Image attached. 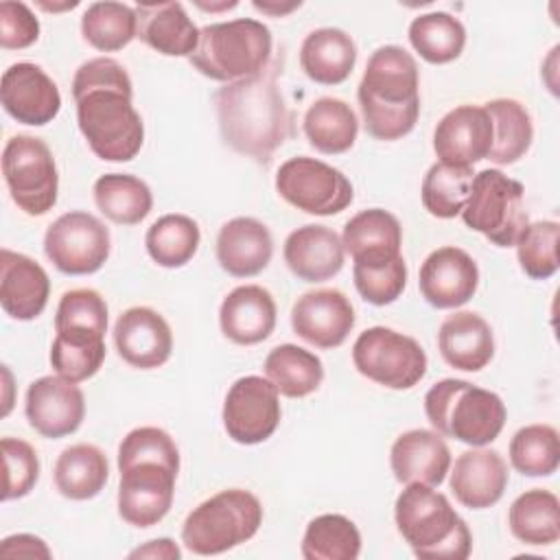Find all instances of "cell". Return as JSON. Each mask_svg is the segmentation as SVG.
I'll list each match as a JSON object with an SVG mask.
<instances>
[{
    "label": "cell",
    "mask_w": 560,
    "mask_h": 560,
    "mask_svg": "<svg viewBox=\"0 0 560 560\" xmlns=\"http://www.w3.org/2000/svg\"><path fill=\"white\" fill-rule=\"evenodd\" d=\"M252 4H254L256 11H260V13H265V15H273V18H284V15H289L291 11H295V9L302 7L300 0H298V2H260V0H254Z\"/></svg>",
    "instance_id": "cell-52"
},
{
    "label": "cell",
    "mask_w": 560,
    "mask_h": 560,
    "mask_svg": "<svg viewBox=\"0 0 560 560\" xmlns=\"http://www.w3.org/2000/svg\"><path fill=\"white\" fill-rule=\"evenodd\" d=\"M37 7L39 9H44V11H68V9H74V7H79V2L77 0H72V2H66V4H50V2H44V0H37Z\"/></svg>",
    "instance_id": "cell-53"
},
{
    "label": "cell",
    "mask_w": 560,
    "mask_h": 560,
    "mask_svg": "<svg viewBox=\"0 0 560 560\" xmlns=\"http://www.w3.org/2000/svg\"><path fill=\"white\" fill-rule=\"evenodd\" d=\"M492 120V147L486 160L510 166L532 147L534 122L527 107L516 98H492L483 103Z\"/></svg>",
    "instance_id": "cell-34"
},
{
    "label": "cell",
    "mask_w": 560,
    "mask_h": 560,
    "mask_svg": "<svg viewBox=\"0 0 560 560\" xmlns=\"http://www.w3.org/2000/svg\"><path fill=\"white\" fill-rule=\"evenodd\" d=\"M262 503L243 488H228L201 501L182 523V542L197 556L225 553L256 536Z\"/></svg>",
    "instance_id": "cell-7"
},
{
    "label": "cell",
    "mask_w": 560,
    "mask_h": 560,
    "mask_svg": "<svg viewBox=\"0 0 560 560\" xmlns=\"http://www.w3.org/2000/svg\"><path fill=\"white\" fill-rule=\"evenodd\" d=\"M341 243L354 265L383 267L402 256V228L392 212L368 208L346 221Z\"/></svg>",
    "instance_id": "cell-27"
},
{
    "label": "cell",
    "mask_w": 560,
    "mask_h": 560,
    "mask_svg": "<svg viewBox=\"0 0 560 560\" xmlns=\"http://www.w3.org/2000/svg\"><path fill=\"white\" fill-rule=\"evenodd\" d=\"M136 37L164 57H190L199 44V28L182 2H138Z\"/></svg>",
    "instance_id": "cell-28"
},
{
    "label": "cell",
    "mask_w": 560,
    "mask_h": 560,
    "mask_svg": "<svg viewBox=\"0 0 560 560\" xmlns=\"http://www.w3.org/2000/svg\"><path fill=\"white\" fill-rule=\"evenodd\" d=\"M0 103L13 120L44 127L57 118L61 94L44 68L31 61H18L2 72Z\"/></svg>",
    "instance_id": "cell-17"
},
{
    "label": "cell",
    "mask_w": 560,
    "mask_h": 560,
    "mask_svg": "<svg viewBox=\"0 0 560 560\" xmlns=\"http://www.w3.org/2000/svg\"><path fill=\"white\" fill-rule=\"evenodd\" d=\"M363 127L376 140H400L420 116V70L411 52L387 44L376 48L357 90Z\"/></svg>",
    "instance_id": "cell-3"
},
{
    "label": "cell",
    "mask_w": 560,
    "mask_h": 560,
    "mask_svg": "<svg viewBox=\"0 0 560 560\" xmlns=\"http://www.w3.org/2000/svg\"><path fill=\"white\" fill-rule=\"evenodd\" d=\"M50 298V278L46 269L31 256L0 249V304L2 311L18 319L31 322L39 317Z\"/></svg>",
    "instance_id": "cell-22"
},
{
    "label": "cell",
    "mask_w": 560,
    "mask_h": 560,
    "mask_svg": "<svg viewBox=\"0 0 560 560\" xmlns=\"http://www.w3.org/2000/svg\"><path fill=\"white\" fill-rule=\"evenodd\" d=\"M109 479L107 455L94 444L66 446L52 468V481L61 497L72 501L94 499Z\"/></svg>",
    "instance_id": "cell-31"
},
{
    "label": "cell",
    "mask_w": 560,
    "mask_h": 560,
    "mask_svg": "<svg viewBox=\"0 0 560 560\" xmlns=\"http://www.w3.org/2000/svg\"><path fill=\"white\" fill-rule=\"evenodd\" d=\"M278 70L225 83L214 94L223 142L258 164H269L276 149L293 136V114L280 92Z\"/></svg>",
    "instance_id": "cell-2"
},
{
    "label": "cell",
    "mask_w": 560,
    "mask_h": 560,
    "mask_svg": "<svg viewBox=\"0 0 560 560\" xmlns=\"http://www.w3.org/2000/svg\"><path fill=\"white\" fill-rule=\"evenodd\" d=\"M238 2H221V4H203V2H197L199 9H206V11H219V9H234Z\"/></svg>",
    "instance_id": "cell-54"
},
{
    "label": "cell",
    "mask_w": 560,
    "mask_h": 560,
    "mask_svg": "<svg viewBox=\"0 0 560 560\" xmlns=\"http://www.w3.org/2000/svg\"><path fill=\"white\" fill-rule=\"evenodd\" d=\"M109 252V230L85 210H70L57 217L44 234L46 258L66 276L96 273L107 262Z\"/></svg>",
    "instance_id": "cell-12"
},
{
    "label": "cell",
    "mask_w": 560,
    "mask_h": 560,
    "mask_svg": "<svg viewBox=\"0 0 560 560\" xmlns=\"http://www.w3.org/2000/svg\"><path fill=\"white\" fill-rule=\"evenodd\" d=\"M352 278L357 293L365 302L374 306H387L396 302L407 287V262L400 256L383 267L352 265Z\"/></svg>",
    "instance_id": "cell-47"
},
{
    "label": "cell",
    "mask_w": 560,
    "mask_h": 560,
    "mask_svg": "<svg viewBox=\"0 0 560 560\" xmlns=\"http://www.w3.org/2000/svg\"><path fill=\"white\" fill-rule=\"evenodd\" d=\"M407 37L413 50L427 63H433V66H444L455 61L466 46L464 24L446 11H431L413 18L409 24Z\"/></svg>",
    "instance_id": "cell-38"
},
{
    "label": "cell",
    "mask_w": 560,
    "mask_h": 560,
    "mask_svg": "<svg viewBox=\"0 0 560 560\" xmlns=\"http://www.w3.org/2000/svg\"><path fill=\"white\" fill-rule=\"evenodd\" d=\"M510 464L523 477H549L560 464V438L551 424L521 427L510 440Z\"/></svg>",
    "instance_id": "cell-42"
},
{
    "label": "cell",
    "mask_w": 560,
    "mask_h": 560,
    "mask_svg": "<svg viewBox=\"0 0 560 560\" xmlns=\"http://www.w3.org/2000/svg\"><path fill=\"white\" fill-rule=\"evenodd\" d=\"M92 192L98 212L118 225H138L153 208V195L147 182L129 173L101 175Z\"/></svg>",
    "instance_id": "cell-35"
},
{
    "label": "cell",
    "mask_w": 560,
    "mask_h": 560,
    "mask_svg": "<svg viewBox=\"0 0 560 560\" xmlns=\"http://www.w3.org/2000/svg\"><path fill=\"white\" fill-rule=\"evenodd\" d=\"M129 558H162V560H179L182 558V551L179 547L175 545V540L171 538H155V540H149L147 545L133 549L129 553Z\"/></svg>",
    "instance_id": "cell-51"
},
{
    "label": "cell",
    "mask_w": 560,
    "mask_h": 560,
    "mask_svg": "<svg viewBox=\"0 0 560 560\" xmlns=\"http://www.w3.org/2000/svg\"><path fill=\"white\" fill-rule=\"evenodd\" d=\"M357 63L354 39L335 26L311 31L300 46V68L319 85L343 83Z\"/></svg>",
    "instance_id": "cell-30"
},
{
    "label": "cell",
    "mask_w": 560,
    "mask_h": 560,
    "mask_svg": "<svg viewBox=\"0 0 560 560\" xmlns=\"http://www.w3.org/2000/svg\"><path fill=\"white\" fill-rule=\"evenodd\" d=\"M357 322L354 306L339 289H313L302 293L291 308V328L306 343L339 348Z\"/></svg>",
    "instance_id": "cell-16"
},
{
    "label": "cell",
    "mask_w": 560,
    "mask_h": 560,
    "mask_svg": "<svg viewBox=\"0 0 560 560\" xmlns=\"http://www.w3.org/2000/svg\"><path fill=\"white\" fill-rule=\"evenodd\" d=\"M136 9L122 2H92L81 15L83 39L101 52L122 50L131 44V39H136Z\"/></svg>",
    "instance_id": "cell-40"
},
{
    "label": "cell",
    "mask_w": 560,
    "mask_h": 560,
    "mask_svg": "<svg viewBox=\"0 0 560 560\" xmlns=\"http://www.w3.org/2000/svg\"><path fill=\"white\" fill-rule=\"evenodd\" d=\"M2 466L4 486L2 501L26 497L39 479V457L37 451L22 438H2Z\"/></svg>",
    "instance_id": "cell-46"
},
{
    "label": "cell",
    "mask_w": 560,
    "mask_h": 560,
    "mask_svg": "<svg viewBox=\"0 0 560 560\" xmlns=\"http://www.w3.org/2000/svg\"><path fill=\"white\" fill-rule=\"evenodd\" d=\"M308 144L324 155H339L352 149L359 136L354 109L335 96L313 101L302 120Z\"/></svg>",
    "instance_id": "cell-32"
},
{
    "label": "cell",
    "mask_w": 560,
    "mask_h": 560,
    "mask_svg": "<svg viewBox=\"0 0 560 560\" xmlns=\"http://www.w3.org/2000/svg\"><path fill=\"white\" fill-rule=\"evenodd\" d=\"M273 37L256 18H236L199 28V44L188 57L192 68L221 83L249 79L269 68Z\"/></svg>",
    "instance_id": "cell-6"
},
{
    "label": "cell",
    "mask_w": 560,
    "mask_h": 560,
    "mask_svg": "<svg viewBox=\"0 0 560 560\" xmlns=\"http://www.w3.org/2000/svg\"><path fill=\"white\" fill-rule=\"evenodd\" d=\"M389 466L398 483H424L435 488L451 470V451L438 431L409 429L394 440Z\"/></svg>",
    "instance_id": "cell-24"
},
{
    "label": "cell",
    "mask_w": 560,
    "mask_h": 560,
    "mask_svg": "<svg viewBox=\"0 0 560 560\" xmlns=\"http://www.w3.org/2000/svg\"><path fill=\"white\" fill-rule=\"evenodd\" d=\"M114 346L127 365L155 370L171 359L173 332L155 308L131 306L114 324Z\"/></svg>",
    "instance_id": "cell-20"
},
{
    "label": "cell",
    "mask_w": 560,
    "mask_h": 560,
    "mask_svg": "<svg viewBox=\"0 0 560 560\" xmlns=\"http://www.w3.org/2000/svg\"><path fill=\"white\" fill-rule=\"evenodd\" d=\"M276 300L260 284L232 289L219 306V326L225 339L236 346H256L276 328Z\"/></svg>",
    "instance_id": "cell-26"
},
{
    "label": "cell",
    "mask_w": 560,
    "mask_h": 560,
    "mask_svg": "<svg viewBox=\"0 0 560 560\" xmlns=\"http://www.w3.org/2000/svg\"><path fill=\"white\" fill-rule=\"evenodd\" d=\"M300 551L304 560H357L361 532L343 514H319L306 525Z\"/></svg>",
    "instance_id": "cell-39"
},
{
    "label": "cell",
    "mask_w": 560,
    "mask_h": 560,
    "mask_svg": "<svg viewBox=\"0 0 560 560\" xmlns=\"http://www.w3.org/2000/svg\"><path fill=\"white\" fill-rule=\"evenodd\" d=\"M105 337L79 335V332H57L50 346V365L55 374L83 383L92 378L105 361Z\"/></svg>",
    "instance_id": "cell-43"
},
{
    "label": "cell",
    "mask_w": 560,
    "mask_h": 560,
    "mask_svg": "<svg viewBox=\"0 0 560 560\" xmlns=\"http://www.w3.org/2000/svg\"><path fill=\"white\" fill-rule=\"evenodd\" d=\"M424 413L433 431L468 446H488L505 427L508 409L497 392L462 378H442L424 394Z\"/></svg>",
    "instance_id": "cell-5"
},
{
    "label": "cell",
    "mask_w": 560,
    "mask_h": 560,
    "mask_svg": "<svg viewBox=\"0 0 560 560\" xmlns=\"http://www.w3.org/2000/svg\"><path fill=\"white\" fill-rule=\"evenodd\" d=\"M438 350L451 368L479 372L494 357V335L479 313L455 311L440 324Z\"/></svg>",
    "instance_id": "cell-29"
},
{
    "label": "cell",
    "mask_w": 560,
    "mask_h": 560,
    "mask_svg": "<svg viewBox=\"0 0 560 560\" xmlns=\"http://www.w3.org/2000/svg\"><path fill=\"white\" fill-rule=\"evenodd\" d=\"M39 39V20L28 4L15 0L0 2V46L22 50Z\"/></svg>",
    "instance_id": "cell-49"
},
{
    "label": "cell",
    "mask_w": 560,
    "mask_h": 560,
    "mask_svg": "<svg viewBox=\"0 0 560 560\" xmlns=\"http://www.w3.org/2000/svg\"><path fill=\"white\" fill-rule=\"evenodd\" d=\"M219 267L234 278L258 276L273 256L269 228L254 217H234L221 225L214 245Z\"/></svg>",
    "instance_id": "cell-25"
},
{
    "label": "cell",
    "mask_w": 560,
    "mask_h": 560,
    "mask_svg": "<svg viewBox=\"0 0 560 560\" xmlns=\"http://www.w3.org/2000/svg\"><path fill=\"white\" fill-rule=\"evenodd\" d=\"M558 221H534L523 228L514 247L525 276L532 280H547L558 271Z\"/></svg>",
    "instance_id": "cell-45"
},
{
    "label": "cell",
    "mask_w": 560,
    "mask_h": 560,
    "mask_svg": "<svg viewBox=\"0 0 560 560\" xmlns=\"http://www.w3.org/2000/svg\"><path fill=\"white\" fill-rule=\"evenodd\" d=\"M118 516L140 529L158 525L173 505L179 470L164 462L136 459L118 466Z\"/></svg>",
    "instance_id": "cell-13"
},
{
    "label": "cell",
    "mask_w": 560,
    "mask_h": 560,
    "mask_svg": "<svg viewBox=\"0 0 560 560\" xmlns=\"http://www.w3.org/2000/svg\"><path fill=\"white\" fill-rule=\"evenodd\" d=\"M262 370L278 394L287 398H304L313 394L324 381L322 359L295 343H280L271 348L265 357Z\"/></svg>",
    "instance_id": "cell-36"
},
{
    "label": "cell",
    "mask_w": 560,
    "mask_h": 560,
    "mask_svg": "<svg viewBox=\"0 0 560 560\" xmlns=\"http://www.w3.org/2000/svg\"><path fill=\"white\" fill-rule=\"evenodd\" d=\"M479 287V267L475 258L455 245L433 249L418 273V289L433 308H459Z\"/></svg>",
    "instance_id": "cell-18"
},
{
    "label": "cell",
    "mask_w": 560,
    "mask_h": 560,
    "mask_svg": "<svg viewBox=\"0 0 560 560\" xmlns=\"http://www.w3.org/2000/svg\"><path fill=\"white\" fill-rule=\"evenodd\" d=\"M0 556L2 558H42V560L52 558L48 545L39 536H33V534L7 536L0 542Z\"/></svg>",
    "instance_id": "cell-50"
},
{
    "label": "cell",
    "mask_w": 560,
    "mask_h": 560,
    "mask_svg": "<svg viewBox=\"0 0 560 560\" xmlns=\"http://www.w3.org/2000/svg\"><path fill=\"white\" fill-rule=\"evenodd\" d=\"M201 243V230L188 214H164L153 221L144 234V247L151 260L164 269H179L192 260Z\"/></svg>",
    "instance_id": "cell-37"
},
{
    "label": "cell",
    "mask_w": 560,
    "mask_h": 560,
    "mask_svg": "<svg viewBox=\"0 0 560 560\" xmlns=\"http://www.w3.org/2000/svg\"><path fill=\"white\" fill-rule=\"evenodd\" d=\"M508 525L516 540L540 547L560 538V501L551 490L532 488L518 494L508 510Z\"/></svg>",
    "instance_id": "cell-33"
},
{
    "label": "cell",
    "mask_w": 560,
    "mask_h": 560,
    "mask_svg": "<svg viewBox=\"0 0 560 560\" xmlns=\"http://www.w3.org/2000/svg\"><path fill=\"white\" fill-rule=\"evenodd\" d=\"M462 221L472 232L483 234L497 247H514L518 234L529 223L525 210V188L499 168L475 173Z\"/></svg>",
    "instance_id": "cell-8"
},
{
    "label": "cell",
    "mask_w": 560,
    "mask_h": 560,
    "mask_svg": "<svg viewBox=\"0 0 560 560\" xmlns=\"http://www.w3.org/2000/svg\"><path fill=\"white\" fill-rule=\"evenodd\" d=\"M136 459H155L179 470V448L175 440L160 427H138L120 440L118 466Z\"/></svg>",
    "instance_id": "cell-48"
},
{
    "label": "cell",
    "mask_w": 560,
    "mask_h": 560,
    "mask_svg": "<svg viewBox=\"0 0 560 560\" xmlns=\"http://www.w3.org/2000/svg\"><path fill=\"white\" fill-rule=\"evenodd\" d=\"M472 177V166H453L444 162L431 164L420 186L424 210L435 219L457 217L466 206Z\"/></svg>",
    "instance_id": "cell-41"
},
{
    "label": "cell",
    "mask_w": 560,
    "mask_h": 560,
    "mask_svg": "<svg viewBox=\"0 0 560 560\" xmlns=\"http://www.w3.org/2000/svg\"><path fill=\"white\" fill-rule=\"evenodd\" d=\"M282 418L280 394L269 378L247 374L236 378L223 400V429L236 444H260L269 440Z\"/></svg>",
    "instance_id": "cell-14"
},
{
    "label": "cell",
    "mask_w": 560,
    "mask_h": 560,
    "mask_svg": "<svg viewBox=\"0 0 560 560\" xmlns=\"http://www.w3.org/2000/svg\"><path fill=\"white\" fill-rule=\"evenodd\" d=\"M2 175L13 203L28 217H44L57 203L59 173L50 147L35 136H11L2 149Z\"/></svg>",
    "instance_id": "cell-9"
},
{
    "label": "cell",
    "mask_w": 560,
    "mask_h": 560,
    "mask_svg": "<svg viewBox=\"0 0 560 560\" xmlns=\"http://www.w3.org/2000/svg\"><path fill=\"white\" fill-rule=\"evenodd\" d=\"M77 125L92 153L105 162L133 160L144 142V122L133 107V83L112 57L83 61L72 79Z\"/></svg>",
    "instance_id": "cell-1"
},
{
    "label": "cell",
    "mask_w": 560,
    "mask_h": 560,
    "mask_svg": "<svg viewBox=\"0 0 560 560\" xmlns=\"http://www.w3.org/2000/svg\"><path fill=\"white\" fill-rule=\"evenodd\" d=\"M282 256L291 273L304 282H324L335 278L346 262L341 236L317 223L293 230L282 247Z\"/></svg>",
    "instance_id": "cell-23"
},
{
    "label": "cell",
    "mask_w": 560,
    "mask_h": 560,
    "mask_svg": "<svg viewBox=\"0 0 560 560\" xmlns=\"http://www.w3.org/2000/svg\"><path fill=\"white\" fill-rule=\"evenodd\" d=\"M276 190L289 206L315 217L339 214L354 199V188L339 168L308 155L280 164Z\"/></svg>",
    "instance_id": "cell-11"
},
{
    "label": "cell",
    "mask_w": 560,
    "mask_h": 560,
    "mask_svg": "<svg viewBox=\"0 0 560 560\" xmlns=\"http://www.w3.org/2000/svg\"><path fill=\"white\" fill-rule=\"evenodd\" d=\"M508 483L510 472L503 455L486 446L459 453L448 479L455 499L470 510H486L499 503Z\"/></svg>",
    "instance_id": "cell-21"
},
{
    "label": "cell",
    "mask_w": 560,
    "mask_h": 560,
    "mask_svg": "<svg viewBox=\"0 0 560 560\" xmlns=\"http://www.w3.org/2000/svg\"><path fill=\"white\" fill-rule=\"evenodd\" d=\"M24 413L42 438L59 440L72 435L85 418V396L81 387L59 374L35 378L26 389Z\"/></svg>",
    "instance_id": "cell-15"
},
{
    "label": "cell",
    "mask_w": 560,
    "mask_h": 560,
    "mask_svg": "<svg viewBox=\"0 0 560 560\" xmlns=\"http://www.w3.org/2000/svg\"><path fill=\"white\" fill-rule=\"evenodd\" d=\"M394 521L420 560H466L472 551L466 521L433 486L407 483L396 497Z\"/></svg>",
    "instance_id": "cell-4"
},
{
    "label": "cell",
    "mask_w": 560,
    "mask_h": 560,
    "mask_svg": "<svg viewBox=\"0 0 560 560\" xmlns=\"http://www.w3.org/2000/svg\"><path fill=\"white\" fill-rule=\"evenodd\" d=\"M352 363L361 376L387 389H411L429 365L424 348L413 337L387 326H372L357 337Z\"/></svg>",
    "instance_id": "cell-10"
},
{
    "label": "cell",
    "mask_w": 560,
    "mask_h": 560,
    "mask_svg": "<svg viewBox=\"0 0 560 560\" xmlns=\"http://www.w3.org/2000/svg\"><path fill=\"white\" fill-rule=\"evenodd\" d=\"M492 147V120L483 105H457L446 112L433 131L438 162L472 166L486 160Z\"/></svg>",
    "instance_id": "cell-19"
},
{
    "label": "cell",
    "mask_w": 560,
    "mask_h": 560,
    "mask_svg": "<svg viewBox=\"0 0 560 560\" xmlns=\"http://www.w3.org/2000/svg\"><path fill=\"white\" fill-rule=\"evenodd\" d=\"M109 311L96 289H70L61 295L55 311V332H79L105 337Z\"/></svg>",
    "instance_id": "cell-44"
}]
</instances>
